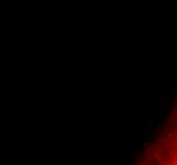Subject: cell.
Returning <instances> with one entry per match:
<instances>
[{"label": "cell", "instance_id": "12", "mask_svg": "<svg viewBox=\"0 0 177 165\" xmlns=\"http://www.w3.org/2000/svg\"><path fill=\"white\" fill-rule=\"evenodd\" d=\"M176 107H177V99H176Z\"/></svg>", "mask_w": 177, "mask_h": 165}, {"label": "cell", "instance_id": "11", "mask_svg": "<svg viewBox=\"0 0 177 165\" xmlns=\"http://www.w3.org/2000/svg\"><path fill=\"white\" fill-rule=\"evenodd\" d=\"M175 113H177V107H175Z\"/></svg>", "mask_w": 177, "mask_h": 165}, {"label": "cell", "instance_id": "13", "mask_svg": "<svg viewBox=\"0 0 177 165\" xmlns=\"http://www.w3.org/2000/svg\"><path fill=\"white\" fill-rule=\"evenodd\" d=\"M157 165H162V164H161V163H159V164H157Z\"/></svg>", "mask_w": 177, "mask_h": 165}, {"label": "cell", "instance_id": "1", "mask_svg": "<svg viewBox=\"0 0 177 165\" xmlns=\"http://www.w3.org/2000/svg\"><path fill=\"white\" fill-rule=\"evenodd\" d=\"M119 154H120V163L128 160V142H120L119 145Z\"/></svg>", "mask_w": 177, "mask_h": 165}, {"label": "cell", "instance_id": "4", "mask_svg": "<svg viewBox=\"0 0 177 165\" xmlns=\"http://www.w3.org/2000/svg\"><path fill=\"white\" fill-rule=\"evenodd\" d=\"M149 163H152V156L144 155V157H142V164H143V165H148Z\"/></svg>", "mask_w": 177, "mask_h": 165}, {"label": "cell", "instance_id": "7", "mask_svg": "<svg viewBox=\"0 0 177 165\" xmlns=\"http://www.w3.org/2000/svg\"><path fill=\"white\" fill-rule=\"evenodd\" d=\"M171 126H172V122H171V121H168V122L164 124V127H163V131H164V132H167L169 128H171Z\"/></svg>", "mask_w": 177, "mask_h": 165}, {"label": "cell", "instance_id": "8", "mask_svg": "<svg viewBox=\"0 0 177 165\" xmlns=\"http://www.w3.org/2000/svg\"><path fill=\"white\" fill-rule=\"evenodd\" d=\"M134 160L140 164V163H142V156H140V155H135V159H134Z\"/></svg>", "mask_w": 177, "mask_h": 165}, {"label": "cell", "instance_id": "9", "mask_svg": "<svg viewBox=\"0 0 177 165\" xmlns=\"http://www.w3.org/2000/svg\"><path fill=\"white\" fill-rule=\"evenodd\" d=\"M169 145H171V147H175V146H177V142L172 141V142H171V144H169Z\"/></svg>", "mask_w": 177, "mask_h": 165}, {"label": "cell", "instance_id": "5", "mask_svg": "<svg viewBox=\"0 0 177 165\" xmlns=\"http://www.w3.org/2000/svg\"><path fill=\"white\" fill-rule=\"evenodd\" d=\"M154 146H156V145H149L148 149H145V155L152 156V154H153V151H154ZM152 157H153V156H152Z\"/></svg>", "mask_w": 177, "mask_h": 165}, {"label": "cell", "instance_id": "10", "mask_svg": "<svg viewBox=\"0 0 177 165\" xmlns=\"http://www.w3.org/2000/svg\"><path fill=\"white\" fill-rule=\"evenodd\" d=\"M148 146H149L148 142H144V144H143V147H144V149H148Z\"/></svg>", "mask_w": 177, "mask_h": 165}, {"label": "cell", "instance_id": "6", "mask_svg": "<svg viewBox=\"0 0 177 165\" xmlns=\"http://www.w3.org/2000/svg\"><path fill=\"white\" fill-rule=\"evenodd\" d=\"M146 128H148V131H154V128H156V123H154L153 121L148 122L146 123Z\"/></svg>", "mask_w": 177, "mask_h": 165}, {"label": "cell", "instance_id": "3", "mask_svg": "<svg viewBox=\"0 0 177 165\" xmlns=\"http://www.w3.org/2000/svg\"><path fill=\"white\" fill-rule=\"evenodd\" d=\"M152 156H153V157H158V156H161V146H159V145H156V146H154V151H153Z\"/></svg>", "mask_w": 177, "mask_h": 165}, {"label": "cell", "instance_id": "2", "mask_svg": "<svg viewBox=\"0 0 177 165\" xmlns=\"http://www.w3.org/2000/svg\"><path fill=\"white\" fill-rule=\"evenodd\" d=\"M169 85H171V81H169V80H162L161 84H159V86H161L159 90H161V92H164Z\"/></svg>", "mask_w": 177, "mask_h": 165}]
</instances>
